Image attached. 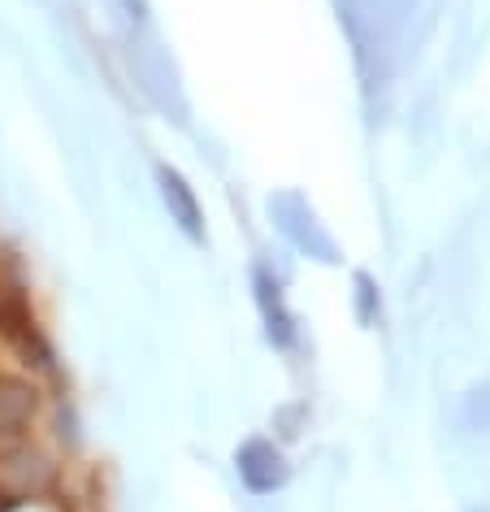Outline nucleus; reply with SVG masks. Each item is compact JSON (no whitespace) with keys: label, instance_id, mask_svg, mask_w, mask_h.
<instances>
[{"label":"nucleus","instance_id":"obj_5","mask_svg":"<svg viewBox=\"0 0 490 512\" xmlns=\"http://www.w3.org/2000/svg\"><path fill=\"white\" fill-rule=\"evenodd\" d=\"M256 300H261V313H265V330L278 348H287L295 339L291 330V313L282 309V296H278V283H269V274H256Z\"/></svg>","mask_w":490,"mask_h":512},{"label":"nucleus","instance_id":"obj_6","mask_svg":"<svg viewBox=\"0 0 490 512\" xmlns=\"http://www.w3.org/2000/svg\"><path fill=\"white\" fill-rule=\"evenodd\" d=\"M356 291H360V322H373L378 317V291H373V278L369 274H356Z\"/></svg>","mask_w":490,"mask_h":512},{"label":"nucleus","instance_id":"obj_3","mask_svg":"<svg viewBox=\"0 0 490 512\" xmlns=\"http://www.w3.org/2000/svg\"><path fill=\"white\" fill-rule=\"evenodd\" d=\"M0 478H5L9 495H35V491H44V486L53 482V465H48L40 452L22 447V452H14L5 465H0Z\"/></svg>","mask_w":490,"mask_h":512},{"label":"nucleus","instance_id":"obj_1","mask_svg":"<svg viewBox=\"0 0 490 512\" xmlns=\"http://www.w3.org/2000/svg\"><path fill=\"white\" fill-rule=\"evenodd\" d=\"M269 209H274L278 230L295 243V248H304L308 256H317V261H326V265L339 261V256H334L330 235L317 226L313 209H308V204H304L300 196H295V191H287V196H278V200H269Z\"/></svg>","mask_w":490,"mask_h":512},{"label":"nucleus","instance_id":"obj_2","mask_svg":"<svg viewBox=\"0 0 490 512\" xmlns=\"http://www.w3.org/2000/svg\"><path fill=\"white\" fill-rule=\"evenodd\" d=\"M235 465H239V478L248 482V491L256 495H269L287 482V460H282V452L269 439H248L239 447Z\"/></svg>","mask_w":490,"mask_h":512},{"label":"nucleus","instance_id":"obj_4","mask_svg":"<svg viewBox=\"0 0 490 512\" xmlns=\"http://www.w3.org/2000/svg\"><path fill=\"white\" fill-rule=\"evenodd\" d=\"M161 191H165V204H170V213H174V222L187 230L191 239H200L204 230H200V204L196 196H191V187L183 183V174L178 170H161Z\"/></svg>","mask_w":490,"mask_h":512}]
</instances>
